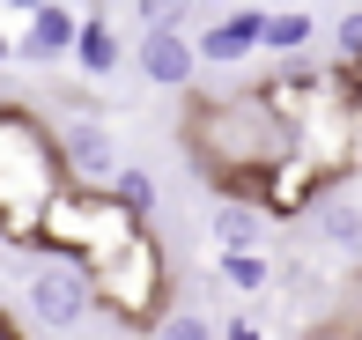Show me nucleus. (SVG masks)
I'll list each match as a JSON object with an SVG mask.
<instances>
[{
  "label": "nucleus",
  "mask_w": 362,
  "mask_h": 340,
  "mask_svg": "<svg viewBox=\"0 0 362 340\" xmlns=\"http://www.w3.org/2000/svg\"><path fill=\"white\" fill-rule=\"evenodd\" d=\"M134 67H141V82H156V89H192L200 52H192V37L177 23H148L141 45H134Z\"/></svg>",
  "instance_id": "7"
},
{
  "label": "nucleus",
  "mask_w": 362,
  "mask_h": 340,
  "mask_svg": "<svg viewBox=\"0 0 362 340\" xmlns=\"http://www.w3.org/2000/svg\"><path fill=\"white\" fill-rule=\"evenodd\" d=\"M259 8H274V0H259Z\"/></svg>",
  "instance_id": "23"
},
{
  "label": "nucleus",
  "mask_w": 362,
  "mask_h": 340,
  "mask_svg": "<svg viewBox=\"0 0 362 340\" xmlns=\"http://www.w3.org/2000/svg\"><path fill=\"white\" fill-rule=\"evenodd\" d=\"M318 333H362V266L348 274V288H340V303H333V318H325Z\"/></svg>",
  "instance_id": "18"
},
{
  "label": "nucleus",
  "mask_w": 362,
  "mask_h": 340,
  "mask_svg": "<svg viewBox=\"0 0 362 340\" xmlns=\"http://www.w3.org/2000/svg\"><path fill=\"white\" fill-rule=\"evenodd\" d=\"M310 222H318V237L333 252H362V207L340 200V185H325L318 200H310Z\"/></svg>",
  "instance_id": "12"
},
{
  "label": "nucleus",
  "mask_w": 362,
  "mask_h": 340,
  "mask_svg": "<svg viewBox=\"0 0 362 340\" xmlns=\"http://www.w3.org/2000/svg\"><path fill=\"white\" fill-rule=\"evenodd\" d=\"M30 8H37V0H0V15H30Z\"/></svg>",
  "instance_id": "20"
},
{
  "label": "nucleus",
  "mask_w": 362,
  "mask_h": 340,
  "mask_svg": "<svg viewBox=\"0 0 362 340\" xmlns=\"http://www.w3.org/2000/svg\"><path fill=\"white\" fill-rule=\"evenodd\" d=\"M141 215L119 200L111 185H59L37 215V252H74V259H96L111 252L119 237H134Z\"/></svg>",
  "instance_id": "4"
},
{
  "label": "nucleus",
  "mask_w": 362,
  "mask_h": 340,
  "mask_svg": "<svg viewBox=\"0 0 362 340\" xmlns=\"http://www.w3.org/2000/svg\"><path fill=\"white\" fill-rule=\"evenodd\" d=\"M148 333H163V340H207V333H215V318H200V311H156V318H148Z\"/></svg>",
  "instance_id": "16"
},
{
  "label": "nucleus",
  "mask_w": 362,
  "mask_h": 340,
  "mask_svg": "<svg viewBox=\"0 0 362 340\" xmlns=\"http://www.w3.org/2000/svg\"><path fill=\"white\" fill-rule=\"evenodd\" d=\"M59 185H67V170H59L52 134L23 111H0V237L37 245V215Z\"/></svg>",
  "instance_id": "2"
},
{
  "label": "nucleus",
  "mask_w": 362,
  "mask_h": 340,
  "mask_svg": "<svg viewBox=\"0 0 362 340\" xmlns=\"http://www.w3.org/2000/svg\"><path fill=\"white\" fill-rule=\"evenodd\" d=\"M185 15H192V0H134V23L148 30V23H177L185 30Z\"/></svg>",
  "instance_id": "19"
},
{
  "label": "nucleus",
  "mask_w": 362,
  "mask_h": 340,
  "mask_svg": "<svg viewBox=\"0 0 362 340\" xmlns=\"http://www.w3.org/2000/svg\"><path fill=\"white\" fill-rule=\"evenodd\" d=\"M215 274L229 288H237V296H259V288L274 281V259L259 252V245H222V259H215Z\"/></svg>",
  "instance_id": "14"
},
{
  "label": "nucleus",
  "mask_w": 362,
  "mask_h": 340,
  "mask_svg": "<svg viewBox=\"0 0 362 340\" xmlns=\"http://www.w3.org/2000/svg\"><path fill=\"white\" fill-rule=\"evenodd\" d=\"M89 281H96V318H111L126 333H148V318L170 303V259H163V245L148 230H134L111 252L89 259Z\"/></svg>",
  "instance_id": "3"
},
{
  "label": "nucleus",
  "mask_w": 362,
  "mask_h": 340,
  "mask_svg": "<svg viewBox=\"0 0 362 340\" xmlns=\"http://www.w3.org/2000/svg\"><path fill=\"white\" fill-rule=\"evenodd\" d=\"M96 318V281H89V259L52 252V266L30 274V326L37 333H81Z\"/></svg>",
  "instance_id": "5"
},
{
  "label": "nucleus",
  "mask_w": 362,
  "mask_h": 340,
  "mask_svg": "<svg viewBox=\"0 0 362 340\" xmlns=\"http://www.w3.org/2000/svg\"><path fill=\"white\" fill-rule=\"evenodd\" d=\"M185 148L215 192H252L259 170L296 148V126L267 104V89H229V96H200L185 111Z\"/></svg>",
  "instance_id": "1"
},
{
  "label": "nucleus",
  "mask_w": 362,
  "mask_h": 340,
  "mask_svg": "<svg viewBox=\"0 0 362 340\" xmlns=\"http://www.w3.org/2000/svg\"><path fill=\"white\" fill-rule=\"evenodd\" d=\"M52 148H59L67 185H111V170H119V141H111V126H96V119H67L52 134Z\"/></svg>",
  "instance_id": "6"
},
{
  "label": "nucleus",
  "mask_w": 362,
  "mask_h": 340,
  "mask_svg": "<svg viewBox=\"0 0 362 340\" xmlns=\"http://www.w3.org/2000/svg\"><path fill=\"white\" fill-rule=\"evenodd\" d=\"M259 0L252 8H237V15H222V23H207L200 37H192V52H200V67H244V59L259 52Z\"/></svg>",
  "instance_id": "9"
},
{
  "label": "nucleus",
  "mask_w": 362,
  "mask_h": 340,
  "mask_svg": "<svg viewBox=\"0 0 362 340\" xmlns=\"http://www.w3.org/2000/svg\"><path fill=\"white\" fill-rule=\"evenodd\" d=\"M111 192H119V200L134 207L141 222L156 215V177H148V170H134V163H119V170H111Z\"/></svg>",
  "instance_id": "15"
},
{
  "label": "nucleus",
  "mask_w": 362,
  "mask_h": 340,
  "mask_svg": "<svg viewBox=\"0 0 362 340\" xmlns=\"http://www.w3.org/2000/svg\"><path fill=\"white\" fill-rule=\"evenodd\" d=\"M310 37H318V15H303V8H281L274 0L267 15H259V52H310Z\"/></svg>",
  "instance_id": "13"
},
{
  "label": "nucleus",
  "mask_w": 362,
  "mask_h": 340,
  "mask_svg": "<svg viewBox=\"0 0 362 340\" xmlns=\"http://www.w3.org/2000/svg\"><path fill=\"white\" fill-rule=\"evenodd\" d=\"M74 30H81V8H74V0H37V8L23 15L15 59H30V67H52V59L74 52Z\"/></svg>",
  "instance_id": "8"
},
{
  "label": "nucleus",
  "mask_w": 362,
  "mask_h": 340,
  "mask_svg": "<svg viewBox=\"0 0 362 340\" xmlns=\"http://www.w3.org/2000/svg\"><path fill=\"white\" fill-rule=\"evenodd\" d=\"M67 59L89 74V82H111V74L126 67V45H119V30H111L96 8H81V30H74V52Z\"/></svg>",
  "instance_id": "10"
},
{
  "label": "nucleus",
  "mask_w": 362,
  "mask_h": 340,
  "mask_svg": "<svg viewBox=\"0 0 362 340\" xmlns=\"http://www.w3.org/2000/svg\"><path fill=\"white\" fill-rule=\"evenodd\" d=\"M267 207L252 200V192H222L215 200V215H207V237H215V252L222 245H267Z\"/></svg>",
  "instance_id": "11"
},
{
  "label": "nucleus",
  "mask_w": 362,
  "mask_h": 340,
  "mask_svg": "<svg viewBox=\"0 0 362 340\" xmlns=\"http://www.w3.org/2000/svg\"><path fill=\"white\" fill-rule=\"evenodd\" d=\"M0 59H15V37H8V30H0Z\"/></svg>",
  "instance_id": "21"
},
{
  "label": "nucleus",
  "mask_w": 362,
  "mask_h": 340,
  "mask_svg": "<svg viewBox=\"0 0 362 340\" xmlns=\"http://www.w3.org/2000/svg\"><path fill=\"white\" fill-rule=\"evenodd\" d=\"M333 67H340V74H355V67H362V8L333 23Z\"/></svg>",
  "instance_id": "17"
},
{
  "label": "nucleus",
  "mask_w": 362,
  "mask_h": 340,
  "mask_svg": "<svg viewBox=\"0 0 362 340\" xmlns=\"http://www.w3.org/2000/svg\"><path fill=\"white\" fill-rule=\"evenodd\" d=\"M348 82H362V67H355V74H348Z\"/></svg>",
  "instance_id": "22"
}]
</instances>
